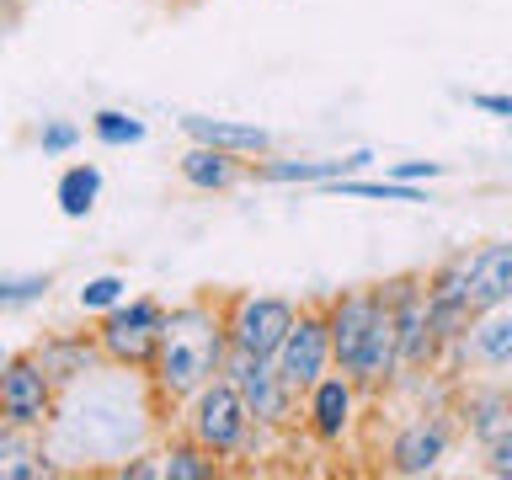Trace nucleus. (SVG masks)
<instances>
[{
    "label": "nucleus",
    "mask_w": 512,
    "mask_h": 480,
    "mask_svg": "<svg viewBox=\"0 0 512 480\" xmlns=\"http://www.w3.org/2000/svg\"><path fill=\"white\" fill-rule=\"evenodd\" d=\"M224 358H230V336H224V304L214 299H187L166 310V326H160V347L144 384H150V400L160 411L182 406L187 395H198L214 374H224Z\"/></svg>",
    "instance_id": "f257e3e1"
},
{
    "label": "nucleus",
    "mask_w": 512,
    "mask_h": 480,
    "mask_svg": "<svg viewBox=\"0 0 512 480\" xmlns=\"http://www.w3.org/2000/svg\"><path fill=\"white\" fill-rule=\"evenodd\" d=\"M182 432L198 438L214 459H246L251 448L267 438V432L251 422V411H246V400H240L230 374H214L198 395L182 400Z\"/></svg>",
    "instance_id": "f03ea898"
},
{
    "label": "nucleus",
    "mask_w": 512,
    "mask_h": 480,
    "mask_svg": "<svg viewBox=\"0 0 512 480\" xmlns=\"http://www.w3.org/2000/svg\"><path fill=\"white\" fill-rule=\"evenodd\" d=\"M160 326H166V304L160 299H150V294L123 299L96 320V347H102V358L112 368L144 379L155 363V347H160Z\"/></svg>",
    "instance_id": "7ed1b4c3"
},
{
    "label": "nucleus",
    "mask_w": 512,
    "mask_h": 480,
    "mask_svg": "<svg viewBox=\"0 0 512 480\" xmlns=\"http://www.w3.org/2000/svg\"><path fill=\"white\" fill-rule=\"evenodd\" d=\"M459 432H464V427H459V411L422 406L406 427H395L390 448H384V470H390V475H406V480L443 470V459L454 454Z\"/></svg>",
    "instance_id": "20e7f679"
},
{
    "label": "nucleus",
    "mask_w": 512,
    "mask_h": 480,
    "mask_svg": "<svg viewBox=\"0 0 512 480\" xmlns=\"http://www.w3.org/2000/svg\"><path fill=\"white\" fill-rule=\"evenodd\" d=\"M299 304L283 294H230L224 299V336L230 352H251V358H272L278 342L294 326Z\"/></svg>",
    "instance_id": "39448f33"
},
{
    "label": "nucleus",
    "mask_w": 512,
    "mask_h": 480,
    "mask_svg": "<svg viewBox=\"0 0 512 480\" xmlns=\"http://www.w3.org/2000/svg\"><path fill=\"white\" fill-rule=\"evenodd\" d=\"M272 368L278 379L288 384L294 395H304L320 374H331L336 358H331V326H326V304H299L294 326L272 352Z\"/></svg>",
    "instance_id": "423d86ee"
},
{
    "label": "nucleus",
    "mask_w": 512,
    "mask_h": 480,
    "mask_svg": "<svg viewBox=\"0 0 512 480\" xmlns=\"http://www.w3.org/2000/svg\"><path fill=\"white\" fill-rule=\"evenodd\" d=\"M358 416H363V390L342 374V368L320 374L310 390L299 395V427L310 432L320 448H342L352 432H358Z\"/></svg>",
    "instance_id": "0eeeda50"
},
{
    "label": "nucleus",
    "mask_w": 512,
    "mask_h": 480,
    "mask_svg": "<svg viewBox=\"0 0 512 480\" xmlns=\"http://www.w3.org/2000/svg\"><path fill=\"white\" fill-rule=\"evenodd\" d=\"M224 374L235 379L240 400H246L251 422L262 432H288L299 422V395L288 390V384L278 379V368H272V358H251V352H230L224 358Z\"/></svg>",
    "instance_id": "6e6552de"
},
{
    "label": "nucleus",
    "mask_w": 512,
    "mask_h": 480,
    "mask_svg": "<svg viewBox=\"0 0 512 480\" xmlns=\"http://www.w3.org/2000/svg\"><path fill=\"white\" fill-rule=\"evenodd\" d=\"M54 411H59V384L43 374L32 352H16V358L0 363V416L6 422L48 432L54 427Z\"/></svg>",
    "instance_id": "1a4fd4ad"
},
{
    "label": "nucleus",
    "mask_w": 512,
    "mask_h": 480,
    "mask_svg": "<svg viewBox=\"0 0 512 480\" xmlns=\"http://www.w3.org/2000/svg\"><path fill=\"white\" fill-rule=\"evenodd\" d=\"M464 368H480V374H507L512 368V304L480 310L470 331L443 352L438 374H464Z\"/></svg>",
    "instance_id": "9d476101"
},
{
    "label": "nucleus",
    "mask_w": 512,
    "mask_h": 480,
    "mask_svg": "<svg viewBox=\"0 0 512 480\" xmlns=\"http://www.w3.org/2000/svg\"><path fill=\"white\" fill-rule=\"evenodd\" d=\"M374 150H347V155H315V160H299V155H262L251 160V182H267V187H326L336 176H358L374 166Z\"/></svg>",
    "instance_id": "9b49d317"
},
{
    "label": "nucleus",
    "mask_w": 512,
    "mask_h": 480,
    "mask_svg": "<svg viewBox=\"0 0 512 480\" xmlns=\"http://www.w3.org/2000/svg\"><path fill=\"white\" fill-rule=\"evenodd\" d=\"M27 352L38 358V368L59 384V390H75L80 379H91L96 368L107 363L102 347H96V331H54V336H43V342H32Z\"/></svg>",
    "instance_id": "f8f14e48"
},
{
    "label": "nucleus",
    "mask_w": 512,
    "mask_h": 480,
    "mask_svg": "<svg viewBox=\"0 0 512 480\" xmlns=\"http://www.w3.org/2000/svg\"><path fill=\"white\" fill-rule=\"evenodd\" d=\"M464 294H470V310H496V304H512V235L486 240V246L470 251V272H464Z\"/></svg>",
    "instance_id": "ddd939ff"
},
{
    "label": "nucleus",
    "mask_w": 512,
    "mask_h": 480,
    "mask_svg": "<svg viewBox=\"0 0 512 480\" xmlns=\"http://www.w3.org/2000/svg\"><path fill=\"white\" fill-rule=\"evenodd\" d=\"M182 134L192 144H214V150H230L240 160H262L272 155V134L262 123H240V118H208V112H187Z\"/></svg>",
    "instance_id": "4468645a"
},
{
    "label": "nucleus",
    "mask_w": 512,
    "mask_h": 480,
    "mask_svg": "<svg viewBox=\"0 0 512 480\" xmlns=\"http://www.w3.org/2000/svg\"><path fill=\"white\" fill-rule=\"evenodd\" d=\"M176 171H182V182L192 192H230L235 182L251 176V160H240L230 150H214V144H187L182 160H176Z\"/></svg>",
    "instance_id": "2eb2a0df"
},
{
    "label": "nucleus",
    "mask_w": 512,
    "mask_h": 480,
    "mask_svg": "<svg viewBox=\"0 0 512 480\" xmlns=\"http://www.w3.org/2000/svg\"><path fill=\"white\" fill-rule=\"evenodd\" d=\"M459 427L470 432V438L486 448L507 432V416H512V390L507 384H470V390L459 395Z\"/></svg>",
    "instance_id": "dca6fc26"
},
{
    "label": "nucleus",
    "mask_w": 512,
    "mask_h": 480,
    "mask_svg": "<svg viewBox=\"0 0 512 480\" xmlns=\"http://www.w3.org/2000/svg\"><path fill=\"white\" fill-rule=\"evenodd\" d=\"M48 475H59V464L54 454H43L38 432L0 416V480H48Z\"/></svg>",
    "instance_id": "f3484780"
},
{
    "label": "nucleus",
    "mask_w": 512,
    "mask_h": 480,
    "mask_svg": "<svg viewBox=\"0 0 512 480\" xmlns=\"http://www.w3.org/2000/svg\"><path fill=\"white\" fill-rule=\"evenodd\" d=\"M320 192L331 198H368V203H432V192L422 182H395V176H336Z\"/></svg>",
    "instance_id": "a211bd4d"
},
{
    "label": "nucleus",
    "mask_w": 512,
    "mask_h": 480,
    "mask_svg": "<svg viewBox=\"0 0 512 480\" xmlns=\"http://www.w3.org/2000/svg\"><path fill=\"white\" fill-rule=\"evenodd\" d=\"M224 470V459H214L198 438H171L160 448V480H214Z\"/></svg>",
    "instance_id": "6ab92c4d"
},
{
    "label": "nucleus",
    "mask_w": 512,
    "mask_h": 480,
    "mask_svg": "<svg viewBox=\"0 0 512 480\" xmlns=\"http://www.w3.org/2000/svg\"><path fill=\"white\" fill-rule=\"evenodd\" d=\"M96 198H102V171L86 166V160H75V166L59 171V187H54V203L64 219H86Z\"/></svg>",
    "instance_id": "aec40b11"
},
{
    "label": "nucleus",
    "mask_w": 512,
    "mask_h": 480,
    "mask_svg": "<svg viewBox=\"0 0 512 480\" xmlns=\"http://www.w3.org/2000/svg\"><path fill=\"white\" fill-rule=\"evenodd\" d=\"M91 134L107 150H128V144H144V118H134L123 107H102V112H91Z\"/></svg>",
    "instance_id": "412c9836"
},
{
    "label": "nucleus",
    "mask_w": 512,
    "mask_h": 480,
    "mask_svg": "<svg viewBox=\"0 0 512 480\" xmlns=\"http://www.w3.org/2000/svg\"><path fill=\"white\" fill-rule=\"evenodd\" d=\"M54 278L48 272H0V310H27V304H43Z\"/></svg>",
    "instance_id": "4be33fe9"
},
{
    "label": "nucleus",
    "mask_w": 512,
    "mask_h": 480,
    "mask_svg": "<svg viewBox=\"0 0 512 480\" xmlns=\"http://www.w3.org/2000/svg\"><path fill=\"white\" fill-rule=\"evenodd\" d=\"M80 310H86V315H107L112 310V304H123L128 299V283L118 278V272H96V278H86V283H80Z\"/></svg>",
    "instance_id": "5701e85b"
},
{
    "label": "nucleus",
    "mask_w": 512,
    "mask_h": 480,
    "mask_svg": "<svg viewBox=\"0 0 512 480\" xmlns=\"http://www.w3.org/2000/svg\"><path fill=\"white\" fill-rule=\"evenodd\" d=\"M75 144H80V128H75L70 118H48V123L38 128V150H43L48 160H54V155H70Z\"/></svg>",
    "instance_id": "b1692460"
},
{
    "label": "nucleus",
    "mask_w": 512,
    "mask_h": 480,
    "mask_svg": "<svg viewBox=\"0 0 512 480\" xmlns=\"http://www.w3.org/2000/svg\"><path fill=\"white\" fill-rule=\"evenodd\" d=\"M390 176H395V182H438V176H443V160H395V166H390Z\"/></svg>",
    "instance_id": "393cba45"
},
{
    "label": "nucleus",
    "mask_w": 512,
    "mask_h": 480,
    "mask_svg": "<svg viewBox=\"0 0 512 480\" xmlns=\"http://www.w3.org/2000/svg\"><path fill=\"white\" fill-rule=\"evenodd\" d=\"M486 475L512 480V432H502L496 443H486Z\"/></svg>",
    "instance_id": "a878e982"
},
{
    "label": "nucleus",
    "mask_w": 512,
    "mask_h": 480,
    "mask_svg": "<svg viewBox=\"0 0 512 480\" xmlns=\"http://www.w3.org/2000/svg\"><path fill=\"white\" fill-rule=\"evenodd\" d=\"M470 107H475V112H491V118H502V123H512V91H475Z\"/></svg>",
    "instance_id": "bb28decb"
},
{
    "label": "nucleus",
    "mask_w": 512,
    "mask_h": 480,
    "mask_svg": "<svg viewBox=\"0 0 512 480\" xmlns=\"http://www.w3.org/2000/svg\"><path fill=\"white\" fill-rule=\"evenodd\" d=\"M507 432H512V416H507Z\"/></svg>",
    "instance_id": "cd10ccee"
}]
</instances>
